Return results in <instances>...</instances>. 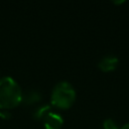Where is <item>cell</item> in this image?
Masks as SVG:
<instances>
[{"label": "cell", "instance_id": "1", "mask_svg": "<svg viewBox=\"0 0 129 129\" xmlns=\"http://www.w3.org/2000/svg\"><path fill=\"white\" fill-rule=\"evenodd\" d=\"M22 90L11 77L0 78V109L8 110L18 106L22 100Z\"/></svg>", "mask_w": 129, "mask_h": 129}, {"label": "cell", "instance_id": "2", "mask_svg": "<svg viewBox=\"0 0 129 129\" xmlns=\"http://www.w3.org/2000/svg\"><path fill=\"white\" fill-rule=\"evenodd\" d=\"M76 100V91L73 85L67 81L58 82L50 94V104L58 109L70 108Z\"/></svg>", "mask_w": 129, "mask_h": 129}, {"label": "cell", "instance_id": "3", "mask_svg": "<svg viewBox=\"0 0 129 129\" xmlns=\"http://www.w3.org/2000/svg\"><path fill=\"white\" fill-rule=\"evenodd\" d=\"M43 125L45 129H60L63 125V118L59 113L52 111L43 119Z\"/></svg>", "mask_w": 129, "mask_h": 129}, {"label": "cell", "instance_id": "4", "mask_svg": "<svg viewBox=\"0 0 129 129\" xmlns=\"http://www.w3.org/2000/svg\"><path fill=\"white\" fill-rule=\"evenodd\" d=\"M118 62L119 60L115 55H106L99 61L98 67L103 72H111L117 68Z\"/></svg>", "mask_w": 129, "mask_h": 129}, {"label": "cell", "instance_id": "5", "mask_svg": "<svg viewBox=\"0 0 129 129\" xmlns=\"http://www.w3.org/2000/svg\"><path fill=\"white\" fill-rule=\"evenodd\" d=\"M41 100V93L37 90H28L22 94L21 103L25 105H32Z\"/></svg>", "mask_w": 129, "mask_h": 129}, {"label": "cell", "instance_id": "6", "mask_svg": "<svg viewBox=\"0 0 129 129\" xmlns=\"http://www.w3.org/2000/svg\"><path fill=\"white\" fill-rule=\"evenodd\" d=\"M52 106L48 104H42L36 107L32 113V116L35 120H43L50 112H52Z\"/></svg>", "mask_w": 129, "mask_h": 129}, {"label": "cell", "instance_id": "7", "mask_svg": "<svg viewBox=\"0 0 129 129\" xmlns=\"http://www.w3.org/2000/svg\"><path fill=\"white\" fill-rule=\"evenodd\" d=\"M103 129H119L118 125L112 119H106L103 122Z\"/></svg>", "mask_w": 129, "mask_h": 129}, {"label": "cell", "instance_id": "8", "mask_svg": "<svg viewBox=\"0 0 129 129\" xmlns=\"http://www.w3.org/2000/svg\"><path fill=\"white\" fill-rule=\"evenodd\" d=\"M0 117L3 118V119H9V118H11V113L8 112V111H1V116Z\"/></svg>", "mask_w": 129, "mask_h": 129}, {"label": "cell", "instance_id": "9", "mask_svg": "<svg viewBox=\"0 0 129 129\" xmlns=\"http://www.w3.org/2000/svg\"><path fill=\"white\" fill-rule=\"evenodd\" d=\"M120 129H129V123H128V124H125V125L122 126Z\"/></svg>", "mask_w": 129, "mask_h": 129}, {"label": "cell", "instance_id": "10", "mask_svg": "<svg viewBox=\"0 0 129 129\" xmlns=\"http://www.w3.org/2000/svg\"><path fill=\"white\" fill-rule=\"evenodd\" d=\"M115 4H122V3H124L125 1L124 0H121V1H113Z\"/></svg>", "mask_w": 129, "mask_h": 129}, {"label": "cell", "instance_id": "11", "mask_svg": "<svg viewBox=\"0 0 129 129\" xmlns=\"http://www.w3.org/2000/svg\"><path fill=\"white\" fill-rule=\"evenodd\" d=\"M0 116H1V109H0Z\"/></svg>", "mask_w": 129, "mask_h": 129}]
</instances>
